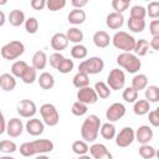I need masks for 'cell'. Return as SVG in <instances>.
<instances>
[{
    "mask_svg": "<svg viewBox=\"0 0 159 159\" xmlns=\"http://www.w3.org/2000/svg\"><path fill=\"white\" fill-rule=\"evenodd\" d=\"M53 143L50 139H36L26 142L20 145V154L22 157H32L36 154H46L53 150Z\"/></svg>",
    "mask_w": 159,
    "mask_h": 159,
    "instance_id": "1",
    "label": "cell"
},
{
    "mask_svg": "<svg viewBox=\"0 0 159 159\" xmlns=\"http://www.w3.org/2000/svg\"><path fill=\"white\" fill-rule=\"evenodd\" d=\"M101 119L96 114H89L82 123L81 127V137L82 139H84V142H96L98 133H99V128H101Z\"/></svg>",
    "mask_w": 159,
    "mask_h": 159,
    "instance_id": "2",
    "label": "cell"
},
{
    "mask_svg": "<svg viewBox=\"0 0 159 159\" xmlns=\"http://www.w3.org/2000/svg\"><path fill=\"white\" fill-rule=\"evenodd\" d=\"M117 63L119 67L124 68L129 73H137L142 67V62L139 57H137L132 52H122L120 55H118Z\"/></svg>",
    "mask_w": 159,
    "mask_h": 159,
    "instance_id": "3",
    "label": "cell"
},
{
    "mask_svg": "<svg viewBox=\"0 0 159 159\" xmlns=\"http://www.w3.org/2000/svg\"><path fill=\"white\" fill-rule=\"evenodd\" d=\"M113 46L123 52H132L135 46V39L125 31H118L111 39Z\"/></svg>",
    "mask_w": 159,
    "mask_h": 159,
    "instance_id": "4",
    "label": "cell"
},
{
    "mask_svg": "<svg viewBox=\"0 0 159 159\" xmlns=\"http://www.w3.org/2000/svg\"><path fill=\"white\" fill-rule=\"evenodd\" d=\"M24 52H25V45L17 40H14V41L5 43L0 50L2 58L7 60V61H12V60L19 58Z\"/></svg>",
    "mask_w": 159,
    "mask_h": 159,
    "instance_id": "5",
    "label": "cell"
},
{
    "mask_svg": "<svg viewBox=\"0 0 159 159\" xmlns=\"http://www.w3.org/2000/svg\"><path fill=\"white\" fill-rule=\"evenodd\" d=\"M103 68H104V62L101 57H97V56L83 60L78 65V72H83L86 75H97L102 72Z\"/></svg>",
    "mask_w": 159,
    "mask_h": 159,
    "instance_id": "6",
    "label": "cell"
},
{
    "mask_svg": "<svg viewBox=\"0 0 159 159\" xmlns=\"http://www.w3.org/2000/svg\"><path fill=\"white\" fill-rule=\"evenodd\" d=\"M40 113L42 117V122L43 124L48 125V127H55L60 122V114L58 111L56 109V107L52 103H45L40 107Z\"/></svg>",
    "mask_w": 159,
    "mask_h": 159,
    "instance_id": "7",
    "label": "cell"
},
{
    "mask_svg": "<svg viewBox=\"0 0 159 159\" xmlns=\"http://www.w3.org/2000/svg\"><path fill=\"white\" fill-rule=\"evenodd\" d=\"M125 84V75L122 70L119 68H113L111 70L108 77H107V86L111 88V89H114V91H118V89H122Z\"/></svg>",
    "mask_w": 159,
    "mask_h": 159,
    "instance_id": "8",
    "label": "cell"
},
{
    "mask_svg": "<svg viewBox=\"0 0 159 159\" xmlns=\"http://www.w3.org/2000/svg\"><path fill=\"white\" fill-rule=\"evenodd\" d=\"M116 144L119 148H127L134 142V130L130 127H124L119 130L118 134H116Z\"/></svg>",
    "mask_w": 159,
    "mask_h": 159,
    "instance_id": "9",
    "label": "cell"
},
{
    "mask_svg": "<svg viewBox=\"0 0 159 159\" xmlns=\"http://www.w3.org/2000/svg\"><path fill=\"white\" fill-rule=\"evenodd\" d=\"M36 104L31 99H22L16 104V112L22 118H32L36 114Z\"/></svg>",
    "mask_w": 159,
    "mask_h": 159,
    "instance_id": "10",
    "label": "cell"
},
{
    "mask_svg": "<svg viewBox=\"0 0 159 159\" xmlns=\"http://www.w3.org/2000/svg\"><path fill=\"white\" fill-rule=\"evenodd\" d=\"M124 116H125V107H124V104H122L119 102L111 104L106 111V117H107L108 122H111V123L119 120Z\"/></svg>",
    "mask_w": 159,
    "mask_h": 159,
    "instance_id": "11",
    "label": "cell"
},
{
    "mask_svg": "<svg viewBox=\"0 0 159 159\" xmlns=\"http://www.w3.org/2000/svg\"><path fill=\"white\" fill-rule=\"evenodd\" d=\"M77 101L88 106V104H94L97 101H98V97L94 92V89L89 86L84 87V88H81L78 89L77 92Z\"/></svg>",
    "mask_w": 159,
    "mask_h": 159,
    "instance_id": "12",
    "label": "cell"
},
{
    "mask_svg": "<svg viewBox=\"0 0 159 159\" xmlns=\"http://www.w3.org/2000/svg\"><path fill=\"white\" fill-rule=\"evenodd\" d=\"M153 129L149 125H140L137 132H134V140H137L140 144H149V142L153 139Z\"/></svg>",
    "mask_w": 159,
    "mask_h": 159,
    "instance_id": "13",
    "label": "cell"
},
{
    "mask_svg": "<svg viewBox=\"0 0 159 159\" xmlns=\"http://www.w3.org/2000/svg\"><path fill=\"white\" fill-rule=\"evenodd\" d=\"M22 130H24V124H22V122H21L20 118L14 117V118H11L6 123V133L11 138L20 137V134L22 133Z\"/></svg>",
    "mask_w": 159,
    "mask_h": 159,
    "instance_id": "14",
    "label": "cell"
},
{
    "mask_svg": "<svg viewBox=\"0 0 159 159\" xmlns=\"http://www.w3.org/2000/svg\"><path fill=\"white\" fill-rule=\"evenodd\" d=\"M25 129L26 132L30 134V135H34V137H37L40 134L43 133L45 130V124L41 119L39 118H31L27 120L26 125H25Z\"/></svg>",
    "mask_w": 159,
    "mask_h": 159,
    "instance_id": "15",
    "label": "cell"
},
{
    "mask_svg": "<svg viewBox=\"0 0 159 159\" xmlns=\"http://www.w3.org/2000/svg\"><path fill=\"white\" fill-rule=\"evenodd\" d=\"M68 46V40L66 37V34L62 32H57L51 37V47L56 51V52H61L62 50H65Z\"/></svg>",
    "mask_w": 159,
    "mask_h": 159,
    "instance_id": "16",
    "label": "cell"
},
{
    "mask_svg": "<svg viewBox=\"0 0 159 159\" xmlns=\"http://www.w3.org/2000/svg\"><path fill=\"white\" fill-rule=\"evenodd\" d=\"M106 24H107V26L109 27V29H112V30H118V29H120L122 26H123V24H124V16H123V14H118V12H111V14H108L107 15V17H106Z\"/></svg>",
    "mask_w": 159,
    "mask_h": 159,
    "instance_id": "17",
    "label": "cell"
},
{
    "mask_svg": "<svg viewBox=\"0 0 159 159\" xmlns=\"http://www.w3.org/2000/svg\"><path fill=\"white\" fill-rule=\"evenodd\" d=\"M92 40H93V43H94L98 48H106V47L109 45V42H111L109 35H108L106 31H103V30H99V31L94 32Z\"/></svg>",
    "mask_w": 159,
    "mask_h": 159,
    "instance_id": "18",
    "label": "cell"
},
{
    "mask_svg": "<svg viewBox=\"0 0 159 159\" xmlns=\"http://www.w3.org/2000/svg\"><path fill=\"white\" fill-rule=\"evenodd\" d=\"M25 20H26V17H25V12L22 10L15 9V10H11L9 14V22L14 27H17V26H21L22 24H25Z\"/></svg>",
    "mask_w": 159,
    "mask_h": 159,
    "instance_id": "19",
    "label": "cell"
},
{
    "mask_svg": "<svg viewBox=\"0 0 159 159\" xmlns=\"http://www.w3.org/2000/svg\"><path fill=\"white\" fill-rule=\"evenodd\" d=\"M67 20L72 25H81L86 20V12L82 9H73V10L70 11V14L67 16Z\"/></svg>",
    "mask_w": 159,
    "mask_h": 159,
    "instance_id": "20",
    "label": "cell"
},
{
    "mask_svg": "<svg viewBox=\"0 0 159 159\" xmlns=\"http://www.w3.org/2000/svg\"><path fill=\"white\" fill-rule=\"evenodd\" d=\"M0 80H1L0 87H1V89L5 91V92H11V91L16 87V80H15V77H14L12 75H10V73H2V75L0 76Z\"/></svg>",
    "mask_w": 159,
    "mask_h": 159,
    "instance_id": "21",
    "label": "cell"
},
{
    "mask_svg": "<svg viewBox=\"0 0 159 159\" xmlns=\"http://www.w3.org/2000/svg\"><path fill=\"white\" fill-rule=\"evenodd\" d=\"M32 67L35 70H43L47 65V56L43 51H36L32 56Z\"/></svg>",
    "mask_w": 159,
    "mask_h": 159,
    "instance_id": "22",
    "label": "cell"
},
{
    "mask_svg": "<svg viewBox=\"0 0 159 159\" xmlns=\"http://www.w3.org/2000/svg\"><path fill=\"white\" fill-rule=\"evenodd\" d=\"M37 82L42 89H51L55 86V78L50 72H42L39 76Z\"/></svg>",
    "mask_w": 159,
    "mask_h": 159,
    "instance_id": "23",
    "label": "cell"
},
{
    "mask_svg": "<svg viewBox=\"0 0 159 159\" xmlns=\"http://www.w3.org/2000/svg\"><path fill=\"white\" fill-rule=\"evenodd\" d=\"M99 132H101L102 138L106 139V140H111V139H113L116 137V127L111 122H107V123L101 124Z\"/></svg>",
    "mask_w": 159,
    "mask_h": 159,
    "instance_id": "24",
    "label": "cell"
},
{
    "mask_svg": "<svg viewBox=\"0 0 159 159\" xmlns=\"http://www.w3.org/2000/svg\"><path fill=\"white\" fill-rule=\"evenodd\" d=\"M148 86V77L144 73H138L132 78V88L139 92L140 89H144Z\"/></svg>",
    "mask_w": 159,
    "mask_h": 159,
    "instance_id": "25",
    "label": "cell"
},
{
    "mask_svg": "<svg viewBox=\"0 0 159 159\" xmlns=\"http://www.w3.org/2000/svg\"><path fill=\"white\" fill-rule=\"evenodd\" d=\"M72 83L76 88L81 89V88H84L87 86H89V77L88 75L83 73V72H77L75 76H73V80H72Z\"/></svg>",
    "mask_w": 159,
    "mask_h": 159,
    "instance_id": "26",
    "label": "cell"
},
{
    "mask_svg": "<svg viewBox=\"0 0 159 159\" xmlns=\"http://www.w3.org/2000/svg\"><path fill=\"white\" fill-rule=\"evenodd\" d=\"M96 94L98 98H102V99H106L111 96V88L107 86V83L104 82H96L94 83V87H93Z\"/></svg>",
    "mask_w": 159,
    "mask_h": 159,
    "instance_id": "27",
    "label": "cell"
},
{
    "mask_svg": "<svg viewBox=\"0 0 159 159\" xmlns=\"http://www.w3.org/2000/svg\"><path fill=\"white\" fill-rule=\"evenodd\" d=\"M150 109V103L145 99H137L134 102V107H133V112L137 116H144L149 112Z\"/></svg>",
    "mask_w": 159,
    "mask_h": 159,
    "instance_id": "28",
    "label": "cell"
},
{
    "mask_svg": "<svg viewBox=\"0 0 159 159\" xmlns=\"http://www.w3.org/2000/svg\"><path fill=\"white\" fill-rule=\"evenodd\" d=\"M66 37H67L68 42L71 41V42L78 45V43H81V41L83 40V32H82L80 29H77V27H71V29L67 30Z\"/></svg>",
    "mask_w": 159,
    "mask_h": 159,
    "instance_id": "29",
    "label": "cell"
},
{
    "mask_svg": "<svg viewBox=\"0 0 159 159\" xmlns=\"http://www.w3.org/2000/svg\"><path fill=\"white\" fill-rule=\"evenodd\" d=\"M135 52V56L137 57H143L148 53L149 51V42L145 40V39H140L138 41H135V46H134V50Z\"/></svg>",
    "mask_w": 159,
    "mask_h": 159,
    "instance_id": "30",
    "label": "cell"
},
{
    "mask_svg": "<svg viewBox=\"0 0 159 159\" xmlns=\"http://www.w3.org/2000/svg\"><path fill=\"white\" fill-rule=\"evenodd\" d=\"M145 101L149 103H157L159 101V87L158 86H148L145 87Z\"/></svg>",
    "mask_w": 159,
    "mask_h": 159,
    "instance_id": "31",
    "label": "cell"
},
{
    "mask_svg": "<svg viewBox=\"0 0 159 159\" xmlns=\"http://www.w3.org/2000/svg\"><path fill=\"white\" fill-rule=\"evenodd\" d=\"M128 29L132 32H142L145 29V20H139V19H132L129 17L128 20Z\"/></svg>",
    "mask_w": 159,
    "mask_h": 159,
    "instance_id": "32",
    "label": "cell"
},
{
    "mask_svg": "<svg viewBox=\"0 0 159 159\" xmlns=\"http://www.w3.org/2000/svg\"><path fill=\"white\" fill-rule=\"evenodd\" d=\"M21 80H22V82L26 83V84H31V83H34V82L37 80L36 70H35L32 66H27V68L25 70V72H24L22 76H21Z\"/></svg>",
    "mask_w": 159,
    "mask_h": 159,
    "instance_id": "33",
    "label": "cell"
},
{
    "mask_svg": "<svg viewBox=\"0 0 159 159\" xmlns=\"http://www.w3.org/2000/svg\"><path fill=\"white\" fill-rule=\"evenodd\" d=\"M139 155L143 159H153L157 157V149L149 144H142L139 148Z\"/></svg>",
    "mask_w": 159,
    "mask_h": 159,
    "instance_id": "34",
    "label": "cell"
},
{
    "mask_svg": "<svg viewBox=\"0 0 159 159\" xmlns=\"http://www.w3.org/2000/svg\"><path fill=\"white\" fill-rule=\"evenodd\" d=\"M88 53V50L86 46L78 43V45H75L72 48H71V56L76 60H83Z\"/></svg>",
    "mask_w": 159,
    "mask_h": 159,
    "instance_id": "35",
    "label": "cell"
},
{
    "mask_svg": "<svg viewBox=\"0 0 159 159\" xmlns=\"http://www.w3.org/2000/svg\"><path fill=\"white\" fill-rule=\"evenodd\" d=\"M27 63L25 62V61H15L14 63H12V66H11V75L14 76V77H19V78H21V76H22V73L25 72V70L27 68Z\"/></svg>",
    "mask_w": 159,
    "mask_h": 159,
    "instance_id": "36",
    "label": "cell"
},
{
    "mask_svg": "<svg viewBox=\"0 0 159 159\" xmlns=\"http://www.w3.org/2000/svg\"><path fill=\"white\" fill-rule=\"evenodd\" d=\"M73 67H75L73 61H72V60H70V58L63 57V58L61 60V62L58 63V66H57V68H56V70H57L60 73L66 75V73H70V72L73 70Z\"/></svg>",
    "mask_w": 159,
    "mask_h": 159,
    "instance_id": "37",
    "label": "cell"
},
{
    "mask_svg": "<svg viewBox=\"0 0 159 159\" xmlns=\"http://www.w3.org/2000/svg\"><path fill=\"white\" fill-rule=\"evenodd\" d=\"M88 149H89V147H88L87 142H84V140H75L72 143V150L77 155H84V154H87Z\"/></svg>",
    "mask_w": 159,
    "mask_h": 159,
    "instance_id": "38",
    "label": "cell"
},
{
    "mask_svg": "<svg viewBox=\"0 0 159 159\" xmlns=\"http://www.w3.org/2000/svg\"><path fill=\"white\" fill-rule=\"evenodd\" d=\"M16 150H17V145L15 142L7 140V139L0 142V152L5 154H11V153H15Z\"/></svg>",
    "mask_w": 159,
    "mask_h": 159,
    "instance_id": "39",
    "label": "cell"
},
{
    "mask_svg": "<svg viewBox=\"0 0 159 159\" xmlns=\"http://www.w3.org/2000/svg\"><path fill=\"white\" fill-rule=\"evenodd\" d=\"M88 150H89L92 158L96 159V158H98L99 155H102L103 153H106L108 149H107V147H106L104 144H102V143H94V144H92V145L89 147Z\"/></svg>",
    "mask_w": 159,
    "mask_h": 159,
    "instance_id": "40",
    "label": "cell"
},
{
    "mask_svg": "<svg viewBox=\"0 0 159 159\" xmlns=\"http://www.w3.org/2000/svg\"><path fill=\"white\" fill-rule=\"evenodd\" d=\"M147 16V11L145 7L142 5H134L130 9V17L132 19H139V20H144Z\"/></svg>",
    "mask_w": 159,
    "mask_h": 159,
    "instance_id": "41",
    "label": "cell"
},
{
    "mask_svg": "<svg viewBox=\"0 0 159 159\" xmlns=\"http://www.w3.org/2000/svg\"><path fill=\"white\" fill-rule=\"evenodd\" d=\"M130 5V0H113L112 1V7L116 10L114 12L123 14Z\"/></svg>",
    "mask_w": 159,
    "mask_h": 159,
    "instance_id": "42",
    "label": "cell"
},
{
    "mask_svg": "<svg viewBox=\"0 0 159 159\" xmlns=\"http://www.w3.org/2000/svg\"><path fill=\"white\" fill-rule=\"evenodd\" d=\"M87 111H88V106H86V104H83V103H81V102H78V101H76V102L72 104V108H71L72 114H73V116H77V117L84 116V114L87 113Z\"/></svg>",
    "mask_w": 159,
    "mask_h": 159,
    "instance_id": "43",
    "label": "cell"
},
{
    "mask_svg": "<svg viewBox=\"0 0 159 159\" xmlns=\"http://www.w3.org/2000/svg\"><path fill=\"white\" fill-rule=\"evenodd\" d=\"M123 99L128 103H134L138 99V92L135 89H133L132 87H127L123 91Z\"/></svg>",
    "mask_w": 159,
    "mask_h": 159,
    "instance_id": "44",
    "label": "cell"
},
{
    "mask_svg": "<svg viewBox=\"0 0 159 159\" xmlns=\"http://www.w3.org/2000/svg\"><path fill=\"white\" fill-rule=\"evenodd\" d=\"M65 6H66V0H47L46 1V7L52 12L58 11L63 9Z\"/></svg>",
    "mask_w": 159,
    "mask_h": 159,
    "instance_id": "45",
    "label": "cell"
},
{
    "mask_svg": "<svg viewBox=\"0 0 159 159\" xmlns=\"http://www.w3.org/2000/svg\"><path fill=\"white\" fill-rule=\"evenodd\" d=\"M145 11H147V15H149V17L157 20L159 17V2L158 1L149 2L147 9H145Z\"/></svg>",
    "mask_w": 159,
    "mask_h": 159,
    "instance_id": "46",
    "label": "cell"
},
{
    "mask_svg": "<svg viewBox=\"0 0 159 159\" xmlns=\"http://www.w3.org/2000/svg\"><path fill=\"white\" fill-rule=\"evenodd\" d=\"M25 30L29 34H36L39 30V21L36 17H29L25 20Z\"/></svg>",
    "mask_w": 159,
    "mask_h": 159,
    "instance_id": "47",
    "label": "cell"
},
{
    "mask_svg": "<svg viewBox=\"0 0 159 159\" xmlns=\"http://www.w3.org/2000/svg\"><path fill=\"white\" fill-rule=\"evenodd\" d=\"M148 113H149V116H148L149 123L153 127H159V108H155Z\"/></svg>",
    "mask_w": 159,
    "mask_h": 159,
    "instance_id": "48",
    "label": "cell"
},
{
    "mask_svg": "<svg viewBox=\"0 0 159 159\" xmlns=\"http://www.w3.org/2000/svg\"><path fill=\"white\" fill-rule=\"evenodd\" d=\"M62 58H63V55H62L61 52H55V53H52V55L50 56V60H48L51 67L57 68V66H58V63L61 62Z\"/></svg>",
    "mask_w": 159,
    "mask_h": 159,
    "instance_id": "49",
    "label": "cell"
},
{
    "mask_svg": "<svg viewBox=\"0 0 159 159\" xmlns=\"http://www.w3.org/2000/svg\"><path fill=\"white\" fill-rule=\"evenodd\" d=\"M149 32L152 36H159V20H153L149 24Z\"/></svg>",
    "mask_w": 159,
    "mask_h": 159,
    "instance_id": "50",
    "label": "cell"
},
{
    "mask_svg": "<svg viewBox=\"0 0 159 159\" xmlns=\"http://www.w3.org/2000/svg\"><path fill=\"white\" fill-rule=\"evenodd\" d=\"M30 5L34 10H42L46 6V0H31Z\"/></svg>",
    "mask_w": 159,
    "mask_h": 159,
    "instance_id": "51",
    "label": "cell"
},
{
    "mask_svg": "<svg viewBox=\"0 0 159 159\" xmlns=\"http://www.w3.org/2000/svg\"><path fill=\"white\" fill-rule=\"evenodd\" d=\"M71 4L75 9H82L83 6H86L88 4V1L87 0H72Z\"/></svg>",
    "mask_w": 159,
    "mask_h": 159,
    "instance_id": "52",
    "label": "cell"
},
{
    "mask_svg": "<svg viewBox=\"0 0 159 159\" xmlns=\"http://www.w3.org/2000/svg\"><path fill=\"white\" fill-rule=\"evenodd\" d=\"M149 47H152L154 51L159 50V36H154L152 39V41L149 42Z\"/></svg>",
    "mask_w": 159,
    "mask_h": 159,
    "instance_id": "53",
    "label": "cell"
},
{
    "mask_svg": "<svg viewBox=\"0 0 159 159\" xmlns=\"http://www.w3.org/2000/svg\"><path fill=\"white\" fill-rule=\"evenodd\" d=\"M4 132H6V120H5V117L0 109V134H2Z\"/></svg>",
    "mask_w": 159,
    "mask_h": 159,
    "instance_id": "54",
    "label": "cell"
},
{
    "mask_svg": "<svg viewBox=\"0 0 159 159\" xmlns=\"http://www.w3.org/2000/svg\"><path fill=\"white\" fill-rule=\"evenodd\" d=\"M96 159H113V155H112V153H111L109 150H107L106 153H103L102 155H99V157L96 158Z\"/></svg>",
    "mask_w": 159,
    "mask_h": 159,
    "instance_id": "55",
    "label": "cell"
},
{
    "mask_svg": "<svg viewBox=\"0 0 159 159\" xmlns=\"http://www.w3.org/2000/svg\"><path fill=\"white\" fill-rule=\"evenodd\" d=\"M5 21H6L5 14H4V11H2V10H0V27H1V26H4Z\"/></svg>",
    "mask_w": 159,
    "mask_h": 159,
    "instance_id": "56",
    "label": "cell"
},
{
    "mask_svg": "<svg viewBox=\"0 0 159 159\" xmlns=\"http://www.w3.org/2000/svg\"><path fill=\"white\" fill-rule=\"evenodd\" d=\"M36 159H50V158L47 155H45V154H40V155L36 157Z\"/></svg>",
    "mask_w": 159,
    "mask_h": 159,
    "instance_id": "57",
    "label": "cell"
},
{
    "mask_svg": "<svg viewBox=\"0 0 159 159\" xmlns=\"http://www.w3.org/2000/svg\"><path fill=\"white\" fill-rule=\"evenodd\" d=\"M78 159H92L89 155H87V154H84V155H80L78 157Z\"/></svg>",
    "mask_w": 159,
    "mask_h": 159,
    "instance_id": "58",
    "label": "cell"
},
{
    "mask_svg": "<svg viewBox=\"0 0 159 159\" xmlns=\"http://www.w3.org/2000/svg\"><path fill=\"white\" fill-rule=\"evenodd\" d=\"M0 159H15V158H12L10 155H2V157H0Z\"/></svg>",
    "mask_w": 159,
    "mask_h": 159,
    "instance_id": "59",
    "label": "cell"
},
{
    "mask_svg": "<svg viewBox=\"0 0 159 159\" xmlns=\"http://www.w3.org/2000/svg\"><path fill=\"white\" fill-rule=\"evenodd\" d=\"M6 4H7L6 0H0V5H6Z\"/></svg>",
    "mask_w": 159,
    "mask_h": 159,
    "instance_id": "60",
    "label": "cell"
},
{
    "mask_svg": "<svg viewBox=\"0 0 159 159\" xmlns=\"http://www.w3.org/2000/svg\"><path fill=\"white\" fill-rule=\"evenodd\" d=\"M0 82H1V80H0Z\"/></svg>",
    "mask_w": 159,
    "mask_h": 159,
    "instance_id": "61",
    "label": "cell"
}]
</instances>
